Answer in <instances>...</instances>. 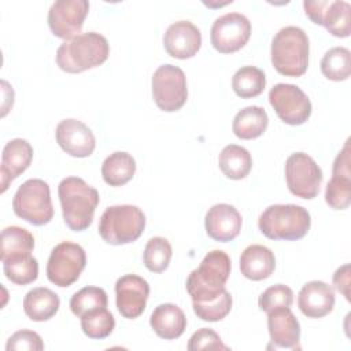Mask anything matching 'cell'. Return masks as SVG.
Masks as SVG:
<instances>
[{
	"mask_svg": "<svg viewBox=\"0 0 351 351\" xmlns=\"http://www.w3.org/2000/svg\"><path fill=\"white\" fill-rule=\"evenodd\" d=\"M5 350L7 351H21V350L22 351L23 350L41 351V350H44V343L38 333H36L33 330L22 329L8 337Z\"/></svg>",
	"mask_w": 351,
	"mask_h": 351,
	"instance_id": "38",
	"label": "cell"
},
{
	"mask_svg": "<svg viewBox=\"0 0 351 351\" xmlns=\"http://www.w3.org/2000/svg\"><path fill=\"white\" fill-rule=\"evenodd\" d=\"M321 73L332 81H344L351 73V53L344 47H335L321 59Z\"/></svg>",
	"mask_w": 351,
	"mask_h": 351,
	"instance_id": "32",
	"label": "cell"
},
{
	"mask_svg": "<svg viewBox=\"0 0 351 351\" xmlns=\"http://www.w3.org/2000/svg\"><path fill=\"white\" fill-rule=\"evenodd\" d=\"M269 125V117L265 108L248 106L240 110L232 123L233 133L241 140H252L263 134Z\"/></svg>",
	"mask_w": 351,
	"mask_h": 351,
	"instance_id": "26",
	"label": "cell"
},
{
	"mask_svg": "<svg viewBox=\"0 0 351 351\" xmlns=\"http://www.w3.org/2000/svg\"><path fill=\"white\" fill-rule=\"evenodd\" d=\"M276 269V258L270 248L252 244L248 245L240 256L241 274L252 281H261L273 274Z\"/></svg>",
	"mask_w": 351,
	"mask_h": 351,
	"instance_id": "23",
	"label": "cell"
},
{
	"mask_svg": "<svg viewBox=\"0 0 351 351\" xmlns=\"http://www.w3.org/2000/svg\"><path fill=\"white\" fill-rule=\"evenodd\" d=\"M232 303V295L225 289L215 299L208 302H192V306L197 318L208 322H217L230 313Z\"/></svg>",
	"mask_w": 351,
	"mask_h": 351,
	"instance_id": "36",
	"label": "cell"
},
{
	"mask_svg": "<svg viewBox=\"0 0 351 351\" xmlns=\"http://www.w3.org/2000/svg\"><path fill=\"white\" fill-rule=\"evenodd\" d=\"M298 307L308 318H322L335 307V291L324 281L306 282L299 291Z\"/></svg>",
	"mask_w": 351,
	"mask_h": 351,
	"instance_id": "21",
	"label": "cell"
},
{
	"mask_svg": "<svg viewBox=\"0 0 351 351\" xmlns=\"http://www.w3.org/2000/svg\"><path fill=\"white\" fill-rule=\"evenodd\" d=\"M306 15L324 26L332 36L346 38L351 32V5L343 0H318L303 3Z\"/></svg>",
	"mask_w": 351,
	"mask_h": 351,
	"instance_id": "13",
	"label": "cell"
},
{
	"mask_svg": "<svg viewBox=\"0 0 351 351\" xmlns=\"http://www.w3.org/2000/svg\"><path fill=\"white\" fill-rule=\"evenodd\" d=\"M58 195L64 223L73 232L88 229L100 202L97 189L80 177H66L58 186Z\"/></svg>",
	"mask_w": 351,
	"mask_h": 351,
	"instance_id": "1",
	"label": "cell"
},
{
	"mask_svg": "<svg viewBox=\"0 0 351 351\" xmlns=\"http://www.w3.org/2000/svg\"><path fill=\"white\" fill-rule=\"evenodd\" d=\"M88 11L86 0H58L48 11V26L55 37L73 38L81 32Z\"/></svg>",
	"mask_w": 351,
	"mask_h": 351,
	"instance_id": "14",
	"label": "cell"
},
{
	"mask_svg": "<svg viewBox=\"0 0 351 351\" xmlns=\"http://www.w3.org/2000/svg\"><path fill=\"white\" fill-rule=\"evenodd\" d=\"M1 262L5 277L14 284L26 285L38 277V262L32 254L11 255Z\"/></svg>",
	"mask_w": 351,
	"mask_h": 351,
	"instance_id": "29",
	"label": "cell"
},
{
	"mask_svg": "<svg viewBox=\"0 0 351 351\" xmlns=\"http://www.w3.org/2000/svg\"><path fill=\"white\" fill-rule=\"evenodd\" d=\"M148 296L149 284L137 274H125L115 282L117 308L128 319H134L143 314Z\"/></svg>",
	"mask_w": 351,
	"mask_h": 351,
	"instance_id": "16",
	"label": "cell"
},
{
	"mask_svg": "<svg viewBox=\"0 0 351 351\" xmlns=\"http://www.w3.org/2000/svg\"><path fill=\"white\" fill-rule=\"evenodd\" d=\"M151 85L154 101L162 111L174 112L186 103V77L178 66H159L154 71Z\"/></svg>",
	"mask_w": 351,
	"mask_h": 351,
	"instance_id": "8",
	"label": "cell"
},
{
	"mask_svg": "<svg viewBox=\"0 0 351 351\" xmlns=\"http://www.w3.org/2000/svg\"><path fill=\"white\" fill-rule=\"evenodd\" d=\"M270 340L277 347L295 348L300 339V324L289 307L276 308L267 313Z\"/></svg>",
	"mask_w": 351,
	"mask_h": 351,
	"instance_id": "22",
	"label": "cell"
},
{
	"mask_svg": "<svg viewBox=\"0 0 351 351\" xmlns=\"http://www.w3.org/2000/svg\"><path fill=\"white\" fill-rule=\"evenodd\" d=\"M269 101L278 118L288 125H302L311 115L308 96L293 84H276L269 92Z\"/></svg>",
	"mask_w": 351,
	"mask_h": 351,
	"instance_id": "11",
	"label": "cell"
},
{
	"mask_svg": "<svg viewBox=\"0 0 351 351\" xmlns=\"http://www.w3.org/2000/svg\"><path fill=\"white\" fill-rule=\"evenodd\" d=\"M82 332L90 339H104L115 328V319L106 307L89 311L81 317Z\"/></svg>",
	"mask_w": 351,
	"mask_h": 351,
	"instance_id": "35",
	"label": "cell"
},
{
	"mask_svg": "<svg viewBox=\"0 0 351 351\" xmlns=\"http://www.w3.org/2000/svg\"><path fill=\"white\" fill-rule=\"evenodd\" d=\"M240 213L228 203H218L208 208L204 218L207 234L221 243H228L236 239L241 230Z\"/></svg>",
	"mask_w": 351,
	"mask_h": 351,
	"instance_id": "19",
	"label": "cell"
},
{
	"mask_svg": "<svg viewBox=\"0 0 351 351\" xmlns=\"http://www.w3.org/2000/svg\"><path fill=\"white\" fill-rule=\"evenodd\" d=\"M14 213L32 225L41 226L51 222L53 207L49 185L40 178L25 181L14 195Z\"/></svg>",
	"mask_w": 351,
	"mask_h": 351,
	"instance_id": "7",
	"label": "cell"
},
{
	"mask_svg": "<svg viewBox=\"0 0 351 351\" xmlns=\"http://www.w3.org/2000/svg\"><path fill=\"white\" fill-rule=\"evenodd\" d=\"M251 36V22L239 12H228L217 18L211 26L210 40L221 53H233L241 49Z\"/></svg>",
	"mask_w": 351,
	"mask_h": 351,
	"instance_id": "12",
	"label": "cell"
},
{
	"mask_svg": "<svg viewBox=\"0 0 351 351\" xmlns=\"http://www.w3.org/2000/svg\"><path fill=\"white\" fill-rule=\"evenodd\" d=\"M285 181L289 192L300 199H314L322 182V170L304 152H293L285 160Z\"/></svg>",
	"mask_w": 351,
	"mask_h": 351,
	"instance_id": "10",
	"label": "cell"
},
{
	"mask_svg": "<svg viewBox=\"0 0 351 351\" xmlns=\"http://www.w3.org/2000/svg\"><path fill=\"white\" fill-rule=\"evenodd\" d=\"M110 55L104 36L96 32L81 33L64 40L56 51V64L66 73L77 74L103 64Z\"/></svg>",
	"mask_w": 351,
	"mask_h": 351,
	"instance_id": "2",
	"label": "cell"
},
{
	"mask_svg": "<svg viewBox=\"0 0 351 351\" xmlns=\"http://www.w3.org/2000/svg\"><path fill=\"white\" fill-rule=\"evenodd\" d=\"M310 44L303 29L285 26L271 41V63L285 77H300L308 67Z\"/></svg>",
	"mask_w": 351,
	"mask_h": 351,
	"instance_id": "4",
	"label": "cell"
},
{
	"mask_svg": "<svg viewBox=\"0 0 351 351\" xmlns=\"http://www.w3.org/2000/svg\"><path fill=\"white\" fill-rule=\"evenodd\" d=\"M59 306V296L45 287H36L23 298L25 314L36 322L51 319L58 313Z\"/></svg>",
	"mask_w": 351,
	"mask_h": 351,
	"instance_id": "25",
	"label": "cell"
},
{
	"mask_svg": "<svg viewBox=\"0 0 351 351\" xmlns=\"http://www.w3.org/2000/svg\"><path fill=\"white\" fill-rule=\"evenodd\" d=\"M333 285L347 300H350V265L348 263L340 266L335 271Z\"/></svg>",
	"mask_w": 351,
	"mask_h": 351,
	"instance_id": "40",
	"label": "cell"
},
{
	"mask_svg": "<svg viewBox=\"0 0 351 351\" xmlns=\"http://www.w3.org/2000/svg\"><path fill=\"white\" fill-rule=\"evenodd\" d=\"M32 159L33 147L27 140L14 138L4 145L0 166L1 193L5 192L8 185L30 166Z\"/></svg>",
	"mask_w": 351,
	"mask_h": 351,
	"instance_id": "20",
	"label": "cell"
},
{
	"mask_svg": "<svg viewBox=\"0 0 351 351\" xmlns=\"http://www.w3.org/2000/svg\"><path fill=\"white\" fill-rule=\"evenodd\" d=\"M34 248L33 234L21 226H7L1 232L0 259H5L16 254H32Z\"/></svg>",
	"mask_w": 351,
	"mask_h": 351,
	"instance_id": "31",
	"label": "cell"
},
{
	"mask_svg": "<svg viewBox=\"0 0 351 351\" xmlns=\"http://www.w3.org/2000/svg\"><path fill=\"white\" fill-rule=\"evenodd\" d=\"M149 325L159 337L173 340L185 332L186 317L178 306L173 303H162L152 311Z\"/></svg>",
	"mask_w": 351,
	"mask_h": 351,
	"instance_id": "24",
	"label": "cell"
},
{
	"mask_svg": "<svg viewBox=\"0 0 351 351\" xmlns=\"http://www.w3.org/2000/svg\"><path fill=\"white\" fill-rule=\"evenodd\" d=\"M86 265V254L80 244L62 241L51 251L47 263L48 280L60 287L74 284Z\"/></svg>",
	"mask_w": 351,
	"mask_h": 351,
	"instance_id": "9",
	"label": "cell"
},
{
	"mask_svg": "<svg viewBox=\"0 0 351 351\" xmlns=\"http://www.w3.org/2000/svg\"><path fill=\"white\" fill-rule=\"evenodd\" d=\"M186 348L189 351H197V350H225V351H228L229 350V347L222 343L219 335L210 328H202V329L196 330L189 337Z\"/></svg>",
	"mask_w": 351,
	"mask_h": 351,
	"instance_id": "39",
	"label": "cell"
},
{
	"mask_svg": "<svg viewBox=\"0 0 351 351\" xmlns=\"http://www.w3.org/2000/svg\"><path fill=\"white\" fill-rule=\"evenodd\" d=\"M56 143L69 155L86 158L92 155L96 147L93 132L81 121L74 118L63 119L56 126Z\"/></svg>",
	"mask_w": 351,
	"mask_h": 351,
	"instance_id": "17",
	"label": "cell"
},
{
	"mask_svg": "<svg viewBox=\"0 0 351 351\" xmlns=\"http://www.w3.org/2000/svg\"><path fill=\"white\" fill-rule=\"evenodd\" d=\"M145 215L132 204L111 206L104 210L99 221L100 237L112 245L136 241L144 232Z\"/></svg>",
	"mask_w": 351,
	"mask_h": 351,
	"instance_id": "6",
	"label": "cell"
},
{
	"mask_svg": "<svg viewBox=\"0 0 351 351\" xmlns=\"http://www.w3.org/2000/svg\"><path fill=\"white\" fill-rule=\"evenodd\" d=\"M230 276V258L222 250L210 251L199 267L186 278V291L192 302H208L221 295Z\"/></svg>",
	"mask_w": 351,
	"mask_h": 351,
	"instance_id": "3",
	"label": "cell"
},
{
	"mask_svg": "<svg viewBox=\"0 0 351 351\" xmlns=\"http://www.w3.org/2000/svg\"><path fill=\"white\" fill-rule=\"evenodd\" d=\"M163 47L173 58H192L202 47V33L191 21H177L166 29Z\"/></svg>",
	"mask_w": 351,
	"mask_h": 351,
	"instance_id": "18",
	"label": "cell"
},
{
	"mask_svg": "<svg viewBox=\"0 0 351 351\" xmlns=\"http://www.w3.org/2000/svg\"><path fill=\"white\" fill-rule=\"evenodd\" d=\"M107 293L99 287H84L75 292L70 299V310L74 315L82 317L84 314L107 307Z\"/></svg>",
	"mask_w": 351,
	"mask_h": 351,
	"instance_id": "34",
	"label": "cell"
},
{
	"mask_svg": "<svg viewBox=\"0 0 351 351\" xmlns=\"http://www.w3.org/2000/svg\"><path fill=\"white\" fill-rule=\"evenodd\" d=\"M350 140L346 141L343 149L337 154L332 178L325 189V202L333 210H346L351 203V156Z\"/></svg>",
	"mask_w": 351,
	"mask_h": 351,
	"instance_id": "15",
	"label": "cell"
},
{
	"mask_svg": "<svg viewBox=\"0 0 351 351\" xmlns=\"http://www.w3.org/2000/svg\"><path fill=\"white\" fill-rule=\"evenodd\" d=\"M173 255L171 244L167 239L155 236L148 240L143 252V262L152 273H162L169 267Z\"/></svg>",
	"mask_w": 351,
	"mask_h": 351,
	"instance_id": "33",
	"label": "cell"
},
{
	"mask_svg": "<svg viewBox=\"0 0 351 351\" xmlns=\"http://www.w3.org/2000/svg\"><path fill=\"white\" fill-rule=\"evenodd\" d=\"M266 86L265 73L255 66H244L239 69L232 78V88L241 99L259 96Z\"/></svg>",
	"mask_w": 351,
	"mask_h": 351,
	"instance_id": "30",
	"label": "cell"
},
{
	"mask_svg": "<svg viewBox=\"0 0 351 351\" xmlns=\"http://www.w3.org/2000/svg\"><path fill=\"white\" fill-rule=\"evenodd\" d=\"M311 226L308 211L298 204H271L258 219V228L271 240H300Z\"/></svg>",
	"mask_w": 351,
	"mask_h": 351,
	"instance_id": "5",
	"label": "cell"
},
{
	"mask_svg": "<svg viewBox=\"0 0 351 351\" xmlns=\"http://www.w3.org/2000/svg\"><path fill=\"white\" fill-rule=\"evenodd\" d=\"M136 173L134 158L125 151L110 154L101 165V176L107 185L122 186L129 182Z\"/></svg>",
	"mask_w": 351,
	"mask_h": 351,
	"instance_id": "27",
	"label": "cell"
},
{
	"mask_svg": "<svg viewBox=\"0 0 351 351\" xmlns=\"http://www.w3.org/2000/svg\"><path fill=\"white\" fill-rule=\"evenodd\" d=\"M218 165L221 171L230 180L245 178L252 167V158L248 149L237 144L226 145L219 156Z\"/></svg>",
	"mask_w": 351,
	"mask_h": 351,
	"instance_id": "28",
	"label": "cell"
},
{
	"mask_svg": "<svg viewBox=\"0 0 351 351\" xmlns=\"http://www.w3.org/2000/svg\"><path fill=\"white\" fill-rule=\"evenodd\" d=\"M292 303H293V292L289 287L284 284H276L273 287H269L261 293L258 299L259 308L265 313H269L276 308H282V307L291 308Z\"/></svg>",
	"mask_w": 351,
	"mask_h": 351,
	"instance_id": "37",
	"label": "cell"
}]
</instances>
